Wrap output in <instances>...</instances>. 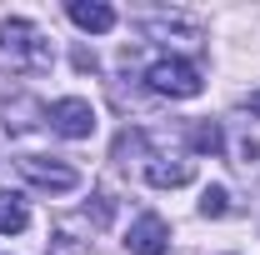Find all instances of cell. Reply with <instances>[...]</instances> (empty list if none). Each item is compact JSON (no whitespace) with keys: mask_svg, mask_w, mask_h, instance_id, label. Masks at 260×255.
I'll use <instances>...</instances> for the list:
<instances>
[{"mask_svg":"<svg viewBox=\"0 0 260 255\" xmlns=\"http://www.w3.org/2000/svg\"><path fill=\"white\" fill-rule=\"evenodd\" d=\"M0 55L15 65V70H30V75H40V70H50L55 65V45H50V35L40 30L35 20H0Z\"/></svg>","mask_w":260,"mask_h":255,"instance_id":"cell-1","label":"cell"},{"mask_svg":"<svg viewBox=\"0 0 260 255\" xmlns=\"http://www.w3.org/2000/svg\"><path fill=\"white\" fill-rule=\"evenodd\" d=\"M145 85H150L155 95L190 100V95H200V70H195L190 60H180V55H160V60L145 65Z\"/></svg>","mask_w":260,"mask_h":255,"instance_id":"cell-2","label":"cell"},{"mask_svg":"<svg viewBox=\"0 0 260 255\" xmlns=\"http://www.w3.org/2000/svg\"><path fill=\"white\" fill-rule=\"evenodd\" d=\"M15 170L30 180L35 190H50V195H65V190H75L80 185V175L65 165V160H45V155H20L15 160Z\"/></svg>","mask_w":260,"mask_h":255,"instance_id":"cell-3","label":"cell"},{"mask_svg":"<svg viewBox=\"0 0 260 255\" xmlns=\"http://www.w3.org/2000/svg\"><path fill=\"white\" fill-rule=\"evenodd\" d=\"M50 130L65 135V140H90V130H95V105L80 95H65L50 105Z\"/></svg>","mask_w":260,"mask_h":255,"instance_id":"cell-4","label":"cell"},{"mask_svg":"<svg viewBox=\"0 0 260 255\" xmlns=\"http://www.w3.org/2000/svg\"><path fill=\"white\" fill-rule=\"evenodd\" d=\"M125 245H130V255H165L170 250V225L160 215H140V220L130 225Z\"/></svg>","mask_w":260,"mask_h":255,"instance_id":"cell-5","label":"cell"},{"mask_svg":"<svg viewBox=\"0 0 260 255\" xmlns=\"http://www.w3.org/2000/svg\"><path fill=\"white\" fill-rule=\"evenodd\" d=\"M140 170H145V180H150V185H160V190H175V185H185V180L195 175L190 160H170V155H145Z\"/></svg>","mask_w":260,"mask_h":255,"instance_id":"cell-6","label":"cell"},{"mask_svg":"<svg viewBox=\"0 0 260 255\" xmlns=\"http://www.w3.org/2000/svg\"><path fill=\"white\" fill-rule=\"evenodd\" d=\"M65 15H70L80 30H90V35L115 30V10H110L105 0H70V5H65Z\"/></svg>","mask_w":260,"mask_h":255,"instance_id":"cell-7","label":"cell"},{"mask_svg":"<svg viewBox=\"0 0 260 255\" xmlns=\"http://www.w3.org/2000/svg\"><path fill=\"white\" fill-rule=\"evenodd\" d=\"M25 225H30L25 200H20V195H0V235H15V230H25Z\"/></svg>","mask_w":260,"mask_h":255,"instance_id":"cell-8","label":"cell"},{"mask_svg":"<svg viewBox=\"0 0 260 255\" xmlns=\"http://www.w3.org/2000/svg\"><path fill=\"white\" fill-rule=\"evenodd\" d=\"M190 145L200 150V155H215V150L225 145V135H220V125H215V120H200V125L190 130Z\"/></svg>","mask_w":260,"mask_h":255,"instance_id":"cell-9","label":"cell"},{"mask_svg":"<svg viewBox=\"0 0 260 255\" xmlns=\"http://www.w3.org/2000/svg\"><path fill=\"white\" fill-rule=\"evenodd\" d=\"M225 210H230V195H225V185H210V190L200 195V215H205V220H220Z\"/></svg>","mask_w":260,"mask_h":255,"instance_id":"cell-10","label":"cell"},{"mask_svg":"<svg viewBox=\"0 0 260 255\" xmlns=\"http://www.w3.org/2000/svg\"><path fill=\"white\" fill-rule=\"evenodd\" d=\"M245 105H250V115H260V90H255L250 100H245Z\"/></svg>","mask_w":260,"mask_h":255,"instance_id":"cell-11","label":"cell"}]
</instances>
